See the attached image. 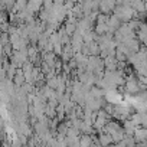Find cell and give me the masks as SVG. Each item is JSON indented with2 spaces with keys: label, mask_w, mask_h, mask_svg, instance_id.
<instances>
[{
  "label": "cell",
  "mask_w": 147,
  "mask_h": 147,
  "mask_svg": "<svg viewBox=\"0 0 147 147\" xmlns=\"http://www.w3.org/2000/svg\"><path fill=\"white\" fill-rule=\"evenodd\" d=\"M125 87H127L128 92H136V91H138V90H140L138 82H137L134 78H128V80H127V82H125Z\"/></svg>",
  "instance_id": "1"
}]
</instances>
